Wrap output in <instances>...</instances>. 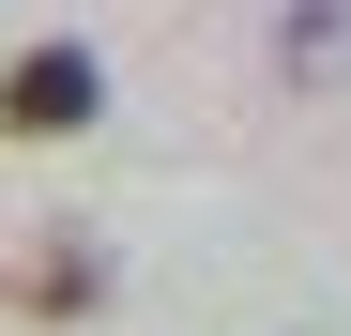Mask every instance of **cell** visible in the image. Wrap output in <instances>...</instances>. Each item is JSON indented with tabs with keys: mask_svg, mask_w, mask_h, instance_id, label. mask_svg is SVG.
Here are the masks:
<instances>
[{
	"mask_svg": "<svg viewBox=\"0 0 351 336\" xmlns=\"http://www.w3.org/2000/svg\"><path fill=\"white\" fill-rule=\"evenodd\" d=\"M107 291H123V275H107V230H77V214H46V230L0 260V306L16 321H92Z\"/></svg>",
	"mask_w": 351,
	"mask_h": 336,
	"instance_id": "obj_1",
	"label": "cell"
},
{
	"mask_svg": "<svg viewBox=\"0 0 351 336\" xmlns=\"http://www.w3.org/2000/svg\"><path fill=\"white\" fill-rule=\"evenodd\" d=\"M275 77L290 92H351V0H290L275 16Z\"/></svg>",
	"mask_w": 351,
	"mask_h": 336,
	"instance_id": "obj_3",
	"label": "cell"
},
{
	"mask_svg": "<svg viewBox=\"0 0 351 336\" xmlns=\"http://www.w3.org/2000/svg\"><path fill=\"white\" fill-rule=\"evenodd\" d=\"M107 123V62L92 46H16L0 62V138H92Z\"/></svg>",
	"mask_w": 351,
	"mask_h": 336,
	"instance_id": "obj_2",
	"label": "cell"
}]
</instances>
